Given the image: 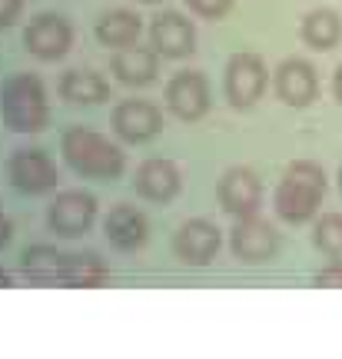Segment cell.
I'll use <instances>...</instances> for the list:
<instances>
[{
  "label": "cell",
  "mask_w": 342,
  "mask_h": 359,
  "mask_svg": "<svg viewBox=\"0 0 342 359\" xmlns=\"http://www.w3.org/2000/svg\"><path fill=\"white\" fill-rule=\"evenodd\" d=\"M60 93L70 103H103L110 97V87L93 70H67L60 80Z\"/></svg>",
  "instance_id": "44dd1931"
},
{
  "label": "cell",
  "mask_w": 342,
  "mask_h": 359,
  "mask_svg": "<svg viewBox=\"0 0 342 359\" xmlns=\"http://www.w3.org/2000/svg\"><path fill=\"white\" fill-rule=\"evenodd\" d=\"M266 64L259 53H233L226 64V97L236 110H249L266 90Z\"/></svg>",
  "instance_id": "277c9868"
},
{
  "label": "cell",
  "mask_w": 342,
  "mask_h": 359,
  "mask_svg": "<svg viewBox=\"0 0 342 359\" xmlns=\"http://www.w3.org/2000/svg\"><path fill=\"white\" fill-rule=\"evenodd\" d=\"M150 43L163 57H186L196 50V27L177 11L156 13L150 27Z\"/></svg>",
  "instance_id": "4fadbf2b"
},
{
  "label": "cell",
  "mask_w": 342,
  "mask_h": 359,
  "mask_svg": "<svg viewBox=\"0 0 342 359\" xmlns=\"http://www.w3.org/2000/svg\"><path fill=\"white\" fill-rule=\"evenodd\" d=\"M160 127H163V116L146 100H123L114 110V130L130 143L153 140L160 133Z\"/></svg>",
  "instance_id": "5bb4252c"
},
{
  "label": "cell",
  "mask_w": 342,
  "mask_h": 359,
  "mask_svg": "<svg viewBox=\"0 0 342 359\" xmlns=\"http://www.w3.org/2000/svg\"><path fill=\"white\" fill-rule=\"evenodd\" d=\"M139 17L133 11H110L97 20V40L103 47H130L139 40Z\"/></svg>",
  "instance_id": "ffe728a7"
},
{
  "label": "cell",
  "mask_w": 342,
  "mask_h": 359,
  "mask_svg": "<svg viewBox=\"0 0 342 359\" xmlns=\"http://www.w3.org/2000/svg\"><path fill=\"white\" fill-rule=\"evenodd\" d=\"M166 103L179 120H200L210 110V83L200 70H183L170 80Z\"/></svg>",
  "instance_id": "8fae6325"
},
{
  "label": "cell",
  "mask_w": 342,
  "mask_h": 359,
  "mask_svg": "<svg viewBox=\"0 0 342 359\" xmlns=\"http://www.w3.org/2000/svg\"><path fill=\"white\" fill-rule=\"evenodd\" d=\"M93 217H97V200H93V193L67 190L50 203L47 223H50V230L60 233V236H80V233L90 230Z\"/></svg>",
  "instance_id": "52a82bcc"
},
{
  "label": "cell",
  "mask_w": 342,
  "mask_h": 359,
  "mask_svg": "<svg viewBox=\"0 0 342 359\" xmlns=\"http://www.w3.org/2000/svg\"><path fill=\"white\" fill-rule=\"evenodd\" d=\"M156 57L160 53L150 50V47H137V43H130V47H120L114 53V74L120 83H130V87H146L156 80Z\"/></svg>",
  "instance_id": "e0dca14e"
},
{
  "label": "cell",
  "mask_w": 342,
  "mask_h": 359,
  "mask_svg": "<svg viewBox=\"0 0 342 359\" xmlns=\"http://www.w3.org/2000/svg\"><path fill=\"white\" fill-rule=\"evenodd\" d=\"M64 266H67V257L47 243L27 246L24 257H20L24 276L34 283H64Z\"/></svg>",
  "instance_id": "ac0fdd59"
},
{
  "label": "cell",
  "mask_w": 342,
  "mask_h": 359,
  "mask_svg": "<svg viewBox=\"0 0 342 359\" xmlns=\"http://www.w3.org/2000/svg\"><path fill=\"white\" fill-rule=\"evenodd\" d=\"M303 40L319 53L332 50V47L342 40L339 13L329 11V7H316V11H309L303 17Z\"/></svg>",
  "instance_id": "d6986e66"
},
{
  "label": "cell",
  "mask_w": 342,
  "mask_h": 359,
  "mask_svg": "<svg viewBox=\"0 0 342 359\" xmlns=\"http://www.w3.org/2000/svg\"><path fill=\"white\" fill-rule=\"evenodd\" d=\"M186 4H190L200 17H210V20H219V17L229 13V7H233V0H186Z\"/></svg>",
  "instance_id": "cb8c5ba5"
},
{
  "label": "cell",
  "mask_w": 342,
  "mask_h": 359,
  "mask_svg": "<svg viewBox=\"0 0 342 359\" xmlns=\"http://www.w3.org/2000/svg\"><path fill=\"white\" fill-rule=\"evenodd\" d=\"M313 243L326 253V257H342V213H322V219H316L313 230Z\"/></svg>",
  "instance_id": "603a6c76"
},
{
  "label": "cell",
  "mask_w": 342,
  "mask_h": 359,
  "mask_svg": "<svg viewBox=\"0 0 342 359\" xmlns=\"http://www.w3.org/2000/svg\"><path fill=\"white\" fill-rule=\"evenodd\" d=\"M313 283H316V286H329V290H342V263H339V257L332 259L326 269H319L316 276H313Z\"/></svg>",
  "instance_id": "d4e9b609"
},
{
  "label": "cell",
  "mask_w": 342,
  "mask_h": 359,
  "mask_svg": "<svg viewBox=\"0 0 342 359\" xmlns=\"http://www.w3.org/2000/svg\"><path fill=\"white\" fill-rule=\"evenodd\" d=\"M24 11V0H0V27H11Z\"/></svg>",
  "instance_id": "484cf974"
},
{
  "label": "cell",
  "mask_w": 342,
  "mask_h": 359,
  "mask_svg": "<svg viewBox=\"0 0 342 359\" xmlns=\"http://www.w3.org/2000/svg\"><path fill=\"white\" fill-rule=\"evenodd\" d=\"M0 114L13 133H40L50 120L47 93L34 74H13L0 87Z\"/></svg>",
  "instance_id": "3957f363"
},
{
  "label": "cell",
  "mask_w": 342,
  "mask_h": 359,
  "mask_svg": "<svg viewBox=\"0 0 342 359\" xmlns=\"http://www.w3.org/2000/svg\"><path fill=\"white\" fill-rule=\"evenodd\" d=\"M133 187H137L139 196L166 203L179 193V170L170 160H146V163H139Z\"/></svg>",
  "instance_id": "9a60e30c"
},
{
  "label": "cell",
  "mask_w": 342,
  "mask_h": 359,
  "mask_svg": "<svg viewBox=\"0 0 342 359\" xmlns=\"http://www.w3.org/2000/svg\"><path fill=\"white\" fill-rule=\"evenodd\" d=\"M11 236H13L11 219H7V217H4V213H0V250H4V246L11 243Z\"/></svg>",
  "instance_id": "4316f807"
},
{
  "label": "cell",
  "mask_w": 342,
  "mask_h": 359,
  "mask_svg": "<svg viewBox=\"0 0 342 359\" xmlns=\"http://www.w3.org/2000/svg\"><path fill=\"white\" fill-rule=\"evenodd\" d=\"M339 187H342V167H339Z\"/></svg>",
  "instance_id": "f546056e"
},
{
  "label": "cell",
  "mask_w": 342,
  "mask_h": 359,
  "mask_svg": "<svg viewBox=\"0 0 342 359\" xmlns=\"http://www.w3.org/2000/svg\"><path fill=\"white\" fill-rule=\"evenodd\" d=\"M219 203L236 219L259 213V203H263V183H259V177L246 167L226 170L223 180H219Z\"/></svg>",
  "instance_id": "ba28073f"
},
{
  "label": "cell",
  "mask_w": 342,
  "mask_h": 359,
  "mask_svg": "<svg viewBox=\"0 0 342 359\" xmlns=\"http://www.w3.org/2000/svg\"><path fill=\"white\" fill-rule=\"evenodd\" d=\"M143 4H156V0H143Z\"/></svg>",
  "instance_id": "4dcf8cb0"
},
{
  "label": "cell",
  "mask_w": 342,
  "mask_h": 359,
  "mask_svg": "<svg viewBox=\"0 0 342 359\" xmlns=\"http://www.w3.org/2000/svg\"><path fill=\"white\" fill-rule=\"evenodd\" d=\"M60 150H64V160L80 177L116 180L123 173V154H120V147H114L103 133H97V130H90V127L64 130Z\"/></svg>",
  "instance_id": "7a4b0ae2"
},
{
  "label": "cell",
  "mask_w": 342,
  "mask_h": 359,
  "mask_svg": "<svg viewBox=\"0 0 342 359\" xmlns=\"http://www.w3.org/2000/svg\"><path fill=\"white\" fill-rule=\"evenodd\" d=\"M103 233L116 250H137V246L146 243V217L137 206L120 203L110 210V217L103 223Z\"/></svg>",
  "instance_id": "2e32d148"
},
{
  "label": "cell",
  "mask_w": 342,
  "mask_h": 359,
  "mask_svg": "<svg viewBox=\"0 0 342 359\" xmlns=\"http://www.w3.org/2000/svg\"><path fill=\"white\" fill-rule=\"evenodd\" d=\"M332 93H336V100L342 103V64L336 67V77H332Z\"/></svg>",
  "instance_id": "83f0119b"
},
{
  "label": "cell",
  "mask_w": 342,
  "mask_h": 359,
  "mask_svg": "<svg viewBox=\"0 0 342 359\" xmlns=\"http://www.w3.org/2000/svg\"><path fill=\"white\" fill-rule=\"evenodd\" d=\"M173 250L186 266H206L219 253V230L210 219H190L173 236Z\"/></svg>",
  "instance_id": "7c38bea8"
},
{
  "label": "cell",
  "mask_w": 342,
  "mask_h": 359,
  "mask_svg": "<svg viewBox=\"0 0 342 359\" xmlns=\"http://www.w3.org/2000/svg\"><path fill=\"white\" fill-rule=\"evenodd\" d=\"M229 246H233V257L240 263H266V259L276 257V246H279V236L273 230V223L253 213V217H240L236 226H233V236H229Z\"/></svg>",
  "instance_id": "5b68a950"
},
{
  "label": "cell",
  "mask_w": 342,
  "mask_h": 359,
  "mask_svg": "<svg viewBox=\"0 0 342 359\" xmlns=\"http://www.w3.org/2000/svg\"><path fill=\"white\" fill-rule=\"evenodd\" d=\"M0 286H13V280H11V273H7V269H0Z\"/></svg>",
  "instance_id": "f1b7e54d"
},
{
  "label": "cell",
  "mask_w": 342,
  "mask_h": 359,
  "mask_svg": "<svg viewBox=\"0 0 342 359\" xmlns=\"http://www.w3.org/2000/svg\"><path fill=\"white\" fill-rule=\"evenodd\" d=\"M326 196V173L313 160H296L286 167L282 180L276 187L273 206L286 223H306L316 217L319 203Z\"/></svg>",
  "instance_id": "6da1fadb"
},
{
  "label": "cell",
  "mask_w": 342,
  "mask_h": 359,
  "mask_svg": "<svg viewBox=\"0 0 342 359\" xmlns=\"http://www.w3.org/2000/svg\"><path fill=\"white\" fill-rule=\"evenodd\" d=\"M24 43L27 50L40 57V60H60L70 43H74V30L64 17L57 13H40L37 20H30V27L24 30Z\"/></svg>",
  "instance_id": "9c48e42d"
},
{
  "label": "cell",
  "mask_w": 342,
  "mask_h": 359,
  "mask_svg": "<svg viewBox=\"0 0 342 359\" xmlns=\"http://www.w3.org/2000/svg\"><path fill=\"white\" fill-rule=\"evenodd\" d=\"M110 280V269L103 266V259L97 253H70L64 266V283L67 286H103Z\"/></svg>",
  "instance_id": "7402d4cb"
},
{
  "label": "cell",
  "mask_w": 342,
  "mask_h": 359,
  "mask_svg": "<svg viewBox=\"0 0 342 359\" xmlns=\"http://www.w3.org/2000/svg\"><path fill=\"white\" fill-rule=\"evenodd\" d=\"M7 170H11L13 187L20 193H30V196L47 193L60 183V173H57L53 160L43 154V150H13Z\"/></svg>",
  "instance_id": "8992f818"
},
{
  "label": "cell",
  "mask_w": 342,
  "mask_h": 359,
  "mask_svg": "<svg viewBox=\"0 0 342 359\" xmlns=\"http://www.w3.org/2000/svg\"><path fill=\"white\" fill-rule=\"evenodd\" d=\"M273 87H276V97L286 107H309L319 93V77L313 64H306L299 57H289V60H282L276 67Z\"/></svg>",
  "instance_id": "30bf717a"
}]
</instances>
